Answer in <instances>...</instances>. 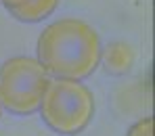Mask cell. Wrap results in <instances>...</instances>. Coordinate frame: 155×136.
I'll return each instance as SVG.
<instances>
[{
	"label": "cell",
	"mask_w": 155,
	"mask_h": 136,
	"mask_svg": "<svg viewBox=\"0 0 155 136\" xmlns=\"http://www.w3.org/2000/svg\"><path fill=\"white\" fill-rule=\"evenodd\" d=\"M99 34L80 19H61L38 38V61L48 76L84 80L101 63Z\"/></svg>",
	"instance_id": "obj_1"
},
{
	"label": "cell",
	"mask_w": 155,
	"mask_h": 136,
	"mask_svg": "<svg viewBox=\"0 0 155 136\" xmlns=\"http://www.w3.org/2000/svg\"><path fill=\"white\" fill-rule=\"evenodd\" d=\"M42 119L52 132L76 136L88 128L94 115V96L80 80L54 78L40 101Z\"/></svg>",
	"instance_id": "obj_2"
},
{
	"label": "cell",
	"mask_w": 155,
	"mask_h": 136,
	"mask_svg": "<svg viewBox=\"0 0 155 136\" xmlns=\"http://www.w3.org/2000/svg\"><path fill=\"white\" fill-rule=\"evenodd\" d=\"M48 73L38 59L13 57L0 65V105L15 115H31L48 86Z\"/></svg>",
	"instance_id": "obj_3"
},
{
	"label": "cell",
	"mask_w": 155,
	"mask_h": 136,
	"mask_svg": "<svg viewBox=\"0 0 155 136\" xmlns=\"http://www.w3.org/2000/svg\"><path fill=\"white\" fill-rule=\"evenodd\" d=\"M0 4L17 21L38 23L54 13V8L59 6V0H0Z\"/></svg>",
	"instance_id": "obj_4"
},
{
	"label": "cell",
	"mask_w": 155,
	"mask_h": 136,
	"mask_svg": "<svg viewBox=\"0 0 155 136\" xmlns=\"http://www.w3.org/2000/svg\"><path fill=\"white\" fill-rule=\"evenodd\" d=\"M101 59L105 63V69L113 76H122L130 71L134 63V53L126 42H113L105 50H101Z\"/></svg>",
	"instance_id": "obj_5"
},
{
	"label": "cell",
	"mask_w": 155,
	"mask_h": 136,
	"mask_svg": "<svg viewBox=\"0 0 155 136\" xmlns=\"http://www.w3.org/2000/svg\"><path fill=\"white\" fill-rule=\"evenodd\" d=\"M126 136H153V117H145V119L136 121Z\"/></svg>",
	"instance_id": "obj_6"
},
{
	"label": "cell",
	"mask_w": 155,
	"mask_h": 136,
	"mask_svg": "<svg viewBox=\"0 0 155 136\" xmlns=\"http://www.w3.org/2000/svg\"><path fill=\"white\" fill-rule=\"evenodd\" d=\"M0 115H2V105H0Z\"/></svg>",
	"instance_id": "obj_7"
}]
</instances>
